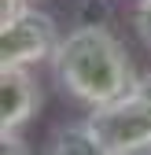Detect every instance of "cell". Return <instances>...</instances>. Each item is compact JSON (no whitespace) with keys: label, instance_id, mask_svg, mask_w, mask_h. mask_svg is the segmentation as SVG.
<instances>
[{"label":"cell","instance_id":"3957f363","mask_svg":"<svg viewBox=\"0 0 151 155\" xmlns=\"http://www.w3.org/2000/svg\"><path fill=\"white\" fill-rule=\"evenodd\" d=\"M63 37L55 33L52 15L22 8L11 18H0V67H33L55 55Z\"/></svg>","mask_w":151,"mask_h":155},{"label":"cell","instance_id":"52a82bcc","mask_svg":"<svg viewBox=\"0 0 151 155\" xmlns=\"http://www.w3.org/2000/svg\"><path fill=\"white\" fill-rule=\"evenodd\" d=\"M133 33L140 37V45L151 52V0H137V4H133Z\"/></svg>","mask_w":151,"mask_h":155},{"label":"cell","instance_id":"ba28073f","mask_svg":"<svg viewBox=\"0 0 151 155\" xmlns=\"http://www.w3.org/2000/svg\"><path fill=\"white\" fill-rule=\"evenodd\" d=\"M26 8V0H0V18H11Z\"/></svg>","mask_w":151,"mask_h":155},{"label":"cell","instance_id":"5b68a950","mask_svg":"<svg viewBox=\"0 0 151 155\" xmlns=\"http://www.w3.org/2000/svg\"><path fill=\"white\" fill-rule=\"evenodd\" d=\"M48 151L52 155H103V144L96 137V129L85 122H63L52 129L48 137Z\"/></svg>","mask_w":151,"mask_h":155},{"label":"cell","instance_id":"9c48e42d","mask_svg":"<svg viewBox=\"0 0 151 155\" xmlns=\"http://www.w3.org/2000/svg\"><path fill=\"white\" fill-rule=\"evenodd\" d=\"M0 140H4V151H22V140L11 137V133H0Z\"/></svg>","mask_w":151,"mask_h":155},{"label":"cell","instance_id":"8992f818","mask_svg":"<svg viewBox=\"0 0 151 155\" xmlns=\"http://www.w3.org/2000/svg\"><path fill=\"white\" fill-rule=\"evenodd\" d=\"M78 22L81 26H107L111 22V4L107 0H81L78 4Z\"/></svg>","mask_w":151,"mask_h":155},{"label":"cell","instance_id":"7a4b0ae2","mask_svg":"<svg viewBox=\"0 0 151 155\" xmlns=\"http://www.w3.org/2000/svg\"><path fill=\"white\" fill-rule=\"evenodd\" d=\"M88 126L96 129L103 155L151 151V70L137 78V85L118 100L88 111Z\"/></svg>","mask_w":151,"mask_h":155},{"label":"cell","instance_id":"277c9868","mask_svg":"<svg viewBox=\"0 0 151 155\" xmlns=\"http://www.w3.org/2000/svg\"><path fill=\"white\" fill-rule=\"evenodd\" d=\"M41 107V81L30 67H0V133H15Z\"/></svg>","mask_w":151,"mask_h":155},{"label":"cell","instance_id":"6da1fadb","mask_svg":"<svg viewBox=\"0 0 151 155\" xmlns=\"http://www.w3.org/2000/svg\"><path fill=\"white\" fill-rule=\"evenodd\" d=\"M52 78L66 100L81 107H100L118 100L137 85V70L125 45L107 26H74L52 55Z\"/></svg>","mask_w":151,"mask_h":155}]
</instances>
